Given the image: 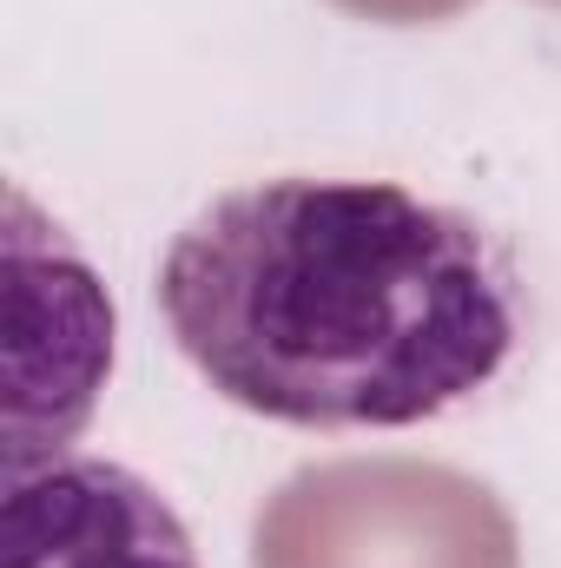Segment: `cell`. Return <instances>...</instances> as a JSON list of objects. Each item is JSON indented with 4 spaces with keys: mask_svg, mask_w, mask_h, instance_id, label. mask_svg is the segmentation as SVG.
I'll list each match as a JSON object with an SVG mask.
<instances>
[{
    "mask_svg": "<svg viewBox=\"0 0 561 568\" xmlns=\"http://www.w3.org/2000/svg\"><path fill=\"white\" fill-rule=\"evenodd\" d=\"M252 568H522V529L469 469L337 456L265 496Z\"/></svg>",
    "mask_w": 561,
    "mask_h": 568,
    "instance_id": "2",
    "label": "cell"
},
{
    "mask_svg": "<svg viewBox=\"0 0 561 568\" xmlns=\"http://www.w3.org/2000/svg\"><path fill=\"white\" fill-rule=\"evenodd\" d=\"M549 7H561V0H549Z\"/></svg>",
    "mask_w": 561,
    "mask_h": 568,
    "instance_id": "5",
    "label": "cell"
},
{
    "mask_svg": "<svg viewBox=\"0 0 561 568\" xmlns=\"http://www.w3.org/2000/svg\"><path fill=\"white\" fill-rule=\"evenodd\" d=\"M357 20H377V27H436V20H456L462 7L476 0H330Z\"/></svg>",
    "mask_w": 561,
    "mask_h": 568,
    "instance_id": "4",
    "label": "cell"
},
{
    "mask_svg": "<svg viewBox=\"0 0 561 568\" xmlns=\"http://www.w3.org/2000/svg\"><path fill=\"white\" fill-rule=\"evenodd\" d=\"M7 568H198L172 503L120 463L53 456L7 476Z\"/></svg>",
    "mask_w": 561,
    "mask_h": 568,
    "instance_id": "3",
    "label": "cell"
},
{
    "mask_svg": "<svg viewBox=\"0 0 561 568\" xmlns=\"http://www.w3.org/2000/svg\"><path fill=\"white\" fill-rule=\"evenodd\" d=\"M159 311L238 410L404 429L516 351L509 265L469 212L390 179H265L212 199L159 265Z\"/></svg>",
    "mask_w": 561,
    "mask_h": 568,
    "instance_id": "1",
    "label": "cell"
}]
</instances>
